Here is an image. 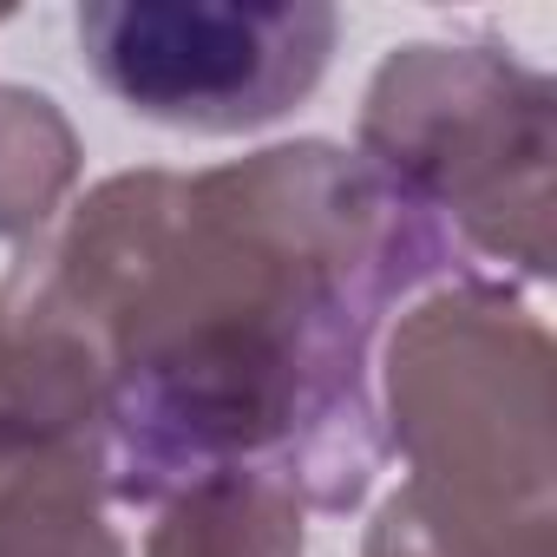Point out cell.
<instances>
[{
    "label": "cell",
    "instance_id": "obj_1",
    "mask_svg": "<svg viewBox=\"0 0 557 557\" xmlns=\"http://www.w3.org/2000/svg\"><path fill=\"white\" fill-rule=\"evenodd\" d=\"M472 275L446 230L335 138L210 171H119L0 275L99 381L106 505L262 472L302 511H355L387 459L374 335Z\"/></svg>",
    "mask_w": 557,
    "mask_h": 557
},
{
    "label": "cell",
    "instance_id": "obj_6",
    "mask_svg": "<svg viewBox=\"0 0 557 557\" xmlns=\"http://www.w3.org/2000/svg\"><path fill=\"white\" fill-rule=\"evenodd\" d=\"M0 557H132L106 524V485L92 446L34 453L0 485Z\"/></svg>",
    "mask_w": 557,
    "mask_h": 557
},
{
    "label": "cell",
    "instance_id": "obj_5",
    "mask_svg": "<svg viewBox=\"0 0 557 557\" xmlns=\"http://www.w3.org/2000/svg\"><path fill=\"white\" fill-rule=\"evenodd\" d=\"M309 511L262 472H216L158 505L145 557H302Z\"/></svg>",
    "mask_w": 557,
    "mask_h": 557
},
{
    "label": "cell",
    "instance_id": "obj_8",
    "mask_svg": "<svg viewBox=\"0 0 557 557\" xmlns=\"http://www.w3.org/2000/svg\"><path fill=\"white\" fill-rule=\"evenodd\" d=\"M34 453H53V446H47V440L21 420V407L8 400V387H0V485H8V479H14Z\"/></svg>",
    "mask_w": 557,
    "mask_h": 557
},
{
    "label": "cell",
    "instance_id": "obj_7",
    "mask_svg": "<svg viewBox=\"0 0 557 557\" xmlns=\"http://www.w3.org/2000/svg\"><path fill=\"white\" fill-rule=\"evenodd\" d=\"M86 145L60 99L34 86H0V236L34 243L60 223L66 197L79 190Z\"/></svg>",
    "mask_w": 557,
    "mask_h": 557
},
{
    "label": "cell",
    "instance_id": "obj_3",
    "mask_svg": "<svg viewBox=\"0 0 557 557\" xmlns=\"http://www.w3.org/2000/svg\"><path fill=\"white\" fill-rule=\"evenodd\" d=\"M355 158L426 210L472 275L550 283V73L492 40H407L361 92Z\"/></svg>",
    "mask_w": 557,
    "mask_h": 557
},
{
    "label": "cell",
    "instance_id": "obj_4",
    "mask_svg": "<svg viewBox=\"0 0 557 557\" xmlns=\"http://www.w3.org/2000/svg\"><path fill=\"white\" fill-rule=\"evenodd\" d=\"M79 60L132 119L236 138L289 119L329 73V0H86Z\"/></svg>",
    "mask_w": 557,
    "mask_h": 557
},
{
    "label": "cell",
    "instance_id": "obj_2",
    "mask_svg": "<svg viewBox=\"0 0 557 557\" xmlns=\"http://www.w3.org/2000/svg\"><path fill=\"white\" fill-rule=\"evenodd\" d=\"M374 407L407 479L361 557H557V348L511 283L426 289L381 348Z\"/></svg>",
    "mask_w": 557,
    "mask_h": 557
}]
</instances>
